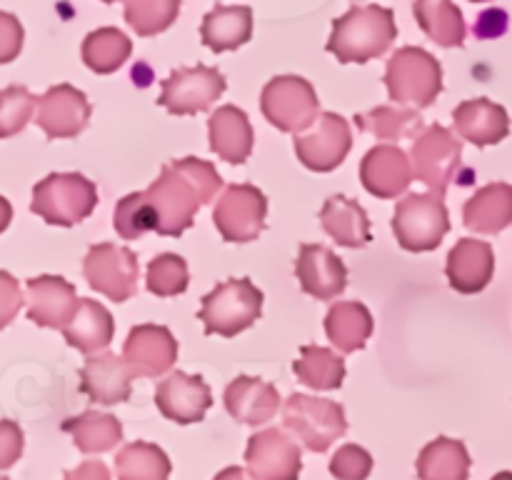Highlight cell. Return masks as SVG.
<instances>
[{
	"instance_id": "1",
	"label": "cell",
	"mask_w": 512,
	"mask_h": 480,
	"mask_svg": "<svg viewBox=\"0 0 512 480\" xmlns=\"http://www.w3.org/2000/svg\"><path fill=\"white\" fill-rule=\"evenodd\" d=\"M220 188L223 178L208 160L183 158L165 163L158 180L143 193L153 230L165 238L183 235L195 223L200 205L210 203Z\"/></svg>"
},
{
	"instance_id": "24",
	"label": "cell",
	"mask_w": 512,
	"mask_h": 480,
	"mask_svg": "<svg viewBox=\"0 0 512 480\" xmlns=\"http://www.w3.org/2000/svg\"><path fill=\"white\" fill-rule=\"evenodd\" d=\"M210 150L218 153L220 160L233 165H243L253 153V125L248 115L235 105H223L208 120Z\"/></svg>"
},
{
	"instance_id": "22",
	"label": "cell",
	"mask_w": 512,
	"mask_h": 480,
	"mask_svg": "<svg viewBox=\"0 0 512 480\" xmlns=\"http://www.w3.org/2000/svg\"><path fill=\"white\" fill-rule=\"evenodd\" d=\"M450 285L458 293L475 295L488 288L495 273V253L493 245L485 240L463 238L453 245L448 253V265H445Z\"/></svg>"
},
{
	"instance_id": "53",
	"label": "cell",
	"mask_w": 512,
	"mask_h": 480,
	"mask_svg": "<svg viewBox=\"0 0 512 480\" xmlns=\"http://www.w3.org/2000/svg\"><path fill=\"white\" fill-rule=\"evenodd\" d=\"M0 480H8V478H3V475H0Z\"/></svg>"
},
{
	"instance_id": "33",
	"label": "cell",
	"mask_w": 512,
	"mask_h": 480,
	"mask_svg": "<svg viewBox=\"0 0 512 480\" xmlns=\"http://www.w3.org/2000/svg\"><path fill=\"white\" fill-rule=\"evenodd\" d=\"M470 455L463 440H430L418 455L420 480H468Z\"/></svg>"
},
{
	"instance_id": "32",
	"label": "cell",
	"mask_w": 512,
	"mask_h": 480,
	"mask_svg": "<svg viewBox=\"0 0 512 480\" xmlns=\"http://www.w3.org/2000/svg\"><path fill=\"white\" fill-rule=\"evenodd\" d=\"M415 20L443 48H460L465 43V20L453 0H415Z\"/></svg>"
},
{
	"instance_id": "6",
	"label": "cell",
	"mask_w": 512,
	"mask_h": 480,
	"mask_svg": "<svg viewBox=\"0 0 512 480\" xmlns=\"http://www.w3.org/2000/svg\"><path fill=\"white\" fill-rule=\"evenodd\" d=\"M450 230L448 208L440 193H410L398 203L393 215V233L400 248L410 253L435 250Z\"/></svg>"
},
{
	"instance_id": "51",
	"label": "cell",
	"mask_w": 512,
	"mask_h": 480,
	"mask_svg": "<svg viewBox=\"0 0 512 480\" xmlns=\"http://www.w3.org/2000/svg\"><path fill=\"white\" fill-rule=\"evenodd\" d=\"M470 3H488V0H470Z\"/></svg>"
},
{
	"instance_id": "23",
	"label": "cell",
	"mask_w": 512,
	"mask_h": 480,
	"mask_svg": "<svg viewBox=\"0 0 512 480\" xmlns=\"http://www.w3.org/2000/svg\"><path fill=\"white\" fill-rule=\"evenodd\" d=\"M453 123L460 138L470 140L478 148L498 145L510 133L508 110L488 98H473L460 103L453 110Z\"/></svg>"
},
{
	"instance_id": "44",
	"label": "cell",
	"mask_w": 512,
	"mask_h": 480,
	"mask_svg": "<svg viewBox=\"0 0 512 480\" xmlns=\"http://www.w3.org/2000/svg\"><path fill=\"white\" fill-rule=\"evenodd\" d=\"M20 308H23V290H20V283L8 270H0V330L13 323Z\"/></svg>"
},
{
	"instance_id": "26",
	"label": "cell",
	"mask_w": 512,
	"mask_h": 480,
	"mask_svg": "<svg viewBox=\"0 0 512 480\" xmlns=\"http://www.w3.org/2000/svg\"><path fill=\"white\" fill-rule=\"evenodd\" d=\"M465 228L473 233L498 235L512 223V185L490 183L480 188L463 208Z\"/></svg>"
},
{
	"instance_id": "39",
	"label": "cell",
	"mask_w": 512,
	"mask_h": 480,
	"mask_svg": "<svg viewBox=\"0 0 512 480\" xmlns=\"http://www.w3.org/2000/svg\"><path fill=\"white\" fill-rule=\"evenodd\" d=\"M148 290L158 298H173V295L185 293L190 283L188 263L175 253H163L150 260L148 265Z\"/></svg>"
},
{
	"instance_id": "5",
	"label": "cell",
	"mask_w": 512,
	"mask_h": 480,
	"mask_svg": "<svg viewBox=\"0 0 512 480\" xmlns=\"http://www.w3.org/2000/svg\"><path fill=\"white\" fill-rule=\"evenodd\" d=\"M98 205V188L80 173H50L33 188L30 210L50 225L83 223Z\"/></svg>"
},
{
	"instance_id": "42",
	"label": "cell",
	"mask_w": 512,
	"mask_h": 480,
	"mask_svg": "<svg viewBox=\"0 0 512 480\" xmlns=\"http://www.w3.org/2000/svg\"><path fill=\"white\" fill-rule=\"evenodd\" d=\"M330 473L338 480H368L373 473V455L360 445H343L330 460Z\"/></svg>"
},
{
	"instance_id": "43",
	"label": "cell",
	"mask_w": 512,
	"mask_h": 480,
	"mask_svg": "<svg viewBox=\"0 0 512 480\" xmlns=\"http://www.w3.org/2000/svg\"><path fill=\"white\" fill-rule=\"evenodd\" d=\"M23 25L13 13L0 10V65L13 63L23 50Z\"/></svg>"
},
{
	"instance_id": "49",
	"label": "cell",
	"mask_w": 512,
	"mask_h": 480,
	"mask_svg": "<svg viewBox=\"0 0 512 480\" xmlns=\"http://www.w3.org/2000/svg\"><path fill=\"white\" fill-rule=\"evenodd\" d=\"M213 480H245V470L238 468V465H230V468L220 470Z\"/></svg>"
},
{
	"instance_id": "12",
	"label": "cell",
	"mask_w": 512,
	"mask_h": 480,
	"mask_svg": "<svg viewBox=\"0 0 512 480\" xmlns=\"http://www.w3.org/2000/svg\"><path fill=\"white\" fill-rule=\"evenodd\" d=\"M225 93V78L218 68L198 65V68H180L163 80V93L158 105L170 115H195L213 108L215 100Z\"/></svg>"
},
{
	"instance_id": "48",
	"label": "cell",
	"mask_w": 512,
	"mask_h": 480,
	"mask_svg": "<svg viewBox=\"0 0 512 480\" xmlns=\"http://www.w3.org/2000/svg\"><path fill=\"white\" fill-rule=\"evenodd\" d=\"M10 220H13V205H10L8 200L0 195V233H3V230H8Z\"/></svg>"
},
{
	"instance_id": "13",
	"label": "cell",
	"mask_w": 512,
	"mask_h": 480,
	"mask_svg": "<svg viewBox=\"0 0 512 480\" xmlns=\"http://www.w3.org/2000/svg\"><path fill=\"white\" fill-rule=\"evenodd\" d=\"M310 128V133L295 135V155L300 163L315 173H330L343 165L353 148L348 120L338 113H320Z\"/></svg>"
},
{
	"instance_id": "45",
	"label": "cell",
	"mask_w": 512,
	"mask_h": 480,
	"mask_svg": "<svg viewBox=\"0 0 512 480\" xmlns=\"http://www.w3.org/2000/svg\"><path fill=\"white\" fill-rule=\"evenodd\" d=\"M23 430L15 420H0V470L13 468L23 455Z\"/></svg>"
},
{
	"instance_id": "52",
	"label": "cell",
	"mask_w": 512,
	"mask_h": 480,
	"mask_svg": "<svg viewBox=\"0 0 512 480\" xmlns=\"http://www.w3.org/2000/svg\"><path fill=\"white\" fill-rule=\"evenodd\" d=\"M103 3H115V0H103Z\"/></svg>"
},
{
	"instance_id": "35",
	"label": "cell",
	"mask_w": 512,
	"mask_h": 480,
	"mask_svg": "<svg viewBox=\"0 0 512 480\" xmlns=\"http://www.w3.org/2000/svg\"><path fill=\"white\" fill-rule=\"evenodd\" d=\"M130 53L133 43L118 28H98L83 40V63L98 75L115 73L130 58Z\"/></svg>"
},
{
	"instance_id": "9",
	"label": "cell",
	"mask_w": 512,
	"mask_h": 480,
	"mask_svg": "<svg viewBox=\"0 0 512 480\" xmlns=\"http://www.w3.org/2000/svg\"><path fill=\"white\" fill-rule=\"evenodd\" d=\"M138 258L130 248L98 243L83 260V275L93 290L115 303H125L138 293Z\"/></svg>"
},
{
	"instance_id": "36",
	"label": "cell",
	"mask_w": 512,
	"mask_h": 480,
	"mask_svg": "<svg viewBox=\"0 0 512 480\" xmlns=\"http://www.w3.org/2000/svg\"><path fill=\"white\" fill-rule=\"evenodd\" d=\"M355 125L365 133H373L383 140L398 138H418L423 130V118L418 108H395V105H380V108L368 110V113L355 115Z\"/></svg>"
},
{
	"instance_id": "8",
	"label": "cell",
	"mask_w": 512,
	"mask_h": 480,
	"mask_svg": "<svg viewBox=\"0 0 512 480\" xmlns=\"http://www.w3.org/2000/svg\"><path fill=\"white\" fill-rule=\"evenodd\" d=\"M265 120L283 133H305L320 115V100L310 80L300 75H278L260 95Z\"/></svg>"
},
{
	"instance_id": "46",
	"label": "cell",
	"mask_w": 512,
	"mask_h": 480,
	"mask_svg": "<svg viewBox=\"0 0 512 480\" xmlns=\"http://www.w3.org/2000/svg\"><path fill=\"white\" fill-rule=\"evenodd\" d=\"M508 30V13L500 8L485 10L478 20H475V35L478 38H495Z\"/></svg>"
},
{
	"instance_id": "17",
	"label": "cell",
	"mask_w": 512,
	"mask_h": 480,
	"mask_svg": "<svg viewBox=\"0 0 512 480\" xmlns=\"http://www.w3.org/2000/svg\"><path fill=\"white\" fill-rule=\"evenodd\" d=\"M155 405L168 420L178 425L198 423L213 405V393L200 375L175 370L155 388Z\"/></svg>"
},
{
	"instance_id": "15",
	"label": "cell",
	"mask_w": 512,
	"mask_h": 480,
	"mask_svg": "<svg viewBox=\"0 0 512 480\" xmlns=\"http://www.w3.org/2000/svg\"><path fill=\"white\" fill-rule=\"evenodd\" d=\"M90 113L93 110H90V103L83 90L63 83L53 85L48 93L40 95L35 123L48 135V140L75 138V135L85 130Z\"/></svg>"
},
{
	"instance_id": "19",
	"label": "cell",
	"mask_w": 512,
	"mask_h": 480,
	"mask_svg": "<svg viewBox=\"0 0 512 480\" xmlns=\"http://www.w3.org/2000/svg\"><path fill=\"white\" fill-rule=\"evenodd\" d=\"M78 305L75 285L60 275H38L28 280V320L40 328L63 330L73 320Z\"/></svg>"
},
{
	"instance_id": "38",
	"label": "cell",
	"mask_w": 512,
	"mask_h": 480,
	"mask_svg": "<svg viewBox=\"0 0 512 480\" xmlns=\"http://www.w3.org/2000/svg\"><path fill=\"white\" fill-rule=\"evenodd\" d=\"M180 0H125V20L140 38H150L178 20Z\"/></svg>"
},
{
	"instance_id": "14",
	"label": "cell",
	"mask_w": 512,
	"mask_h": 480,
	"mask_svg": "<svg viewBox=\"0 0 512 480\" xmlns=\"http://www.w3.org/2000/svg\"><path fill=\"white\" fill-rule=\"evenodd\" d=\"M245 465L253 480H298L303 455L298 443H293L283 430L265 428L250 435Z\"/></svg>"
},
{
	"instance_id": "31",
	"label": "cell",
	"mask_w": 512,
	"mask_h": 480,
	"mask_svg": "<svg viewBox=\"0 0 512 480\" xmlns=\"http://www.w3.org/2000/svg\"><path fill=\"white\" fill-rule=\"evenodd\" d=\"M65 433H70L75 448L80 453H108L123 440V425L115 415L98 413V410H85L75 418L63 423Z\"/></svg>"
},
{
	"instance_id": "21",
	"label": "cell",
	"mask_w": 512,
	"mask_h": 480,
	"mask_svg": "<svg viewBox=\"0 0 512 480\" xmlns=\"http://www.w3.org/2000/svg\"><path fill=\"white\" fill-rule=\"evenodd\" d=\"M133 370L115 353L90 355L80 368V390L93 403L118 405L125 403L133 393Z\"/></svg>"
},
{
	"instance_id": "40",
	"label": "cell",
	"mask_w": 512,
	"mask_h": 480,
	"mask_svg": "<svg viewBox=\"0 0 512 480\" xmlns=\"http://www.w3.org/2000/svg\"><path fill=\"white\" fill-rule=\"evenodd\" d=\"M38 98L23 85H8L0 90V140L18 135L33 120Z\"/></svg>"
},
{
	"instance_id": "27",
	"label": "cell",
	"mask_w": 512,
	"mask_h": 480,
	"mask_svg": "<svg viewBox=\"0 0 512 480\" xmlns=\"http://www.w3.org/2000/svg\"><path fill=\"white\" fill-rule=\"evenodd\" d=\"M320 225L343 248H365L373 240L363 205L345 195H330L320 210Z\"/></svg>"
},
{
	"instance_id": "7",
	"label": "cell",
	"mask_w": 512,
	"mask_h": 480,
	"mask_svg": "<svg viewBox=\"0 0 512 480\" xmlns=\"http://www.w3.org/2000/svg\"><path fill=\"white\" fill-rule=\"evenodd\" d=\"M283 425L298 435L305 448L325 453L348 430L343 405L335 400L313 398V395H290L283 405Z\"/></svg>"
},
{
	"instance_id": "28",
	"label": "cell",
	"mask_w": 512,
	"mask_h": 480,
	"mask_svg": "<svg viewBox=\"0 0 512 480\" xmlns=\"http://www.w3.org/2000/svg\"><path fill=\"white\" fill-rule=\"evenodd\" d=\"M200 38L213 53L240 48L253 38V10L248 5H218L203 18Z\"/></svg>"
},
{
	"instance_id": "10",
	"label": "cell",
	"mask_w": 512,
	"mask_h": 480,
	"mask_svg": "<svg viewBox=\"0 0 512 480\" xmlns=\"http://www.w3.org/2000/svg\"><path fill=\"white\" fill-rule=\"evenodd\" d=\"M460 158H463V145L443 125H430L415 138L413 150H410V163H413V175L423 180L433 193L445 195L448 185L453 183L460 170Z\"/></svg>"
},
{
	"instance_id": "2",
	"label": "cell",
	"mask_w": 512,
	"mask_h": 480,
	"mask_svg": "<svg viewBox=\"0 0 512 480\" xmlns=\"http://www.w3.org/2000/svg\"><path fill=\"white\" fill-rule=\"evenodd\" d=\"M395 38L398 25L393 10L380 5H355L333 23L328 53H333L338 63H368L388 53Z\"/></svg>"
},
{
	"instance_id": "11",
	"label": "cell",
	"mask_w": 512,
	"mask_h": 480,
	"mask_svg": "<svg viewBox=\"0 0 512 480\" xmlns=\"http://www.w3.org/2000/svg\"><path fill=\"white\" fill-rule=\"evenodd\" d=\"M268 200L250 183L228 185L213 208V223L228 243H250L265 230Z\"/></svg>"
},
{
	"instance_id": "4",
	"label": "cell",
	"mask_w": 512,
	"mask_h": 480,
	"mask_svg": "<svg viewBox=\"0 0 512 480\" xmlns=\"http://www.w3.org/2000/svg\"><path fill=\"white\" fill-rule=\"evenodd\" d=\"M385 85L395 105L430 108L443 93V68L428 50L408 45L388 60Z\"/></svg>"
},
{
	"instance_id": "18",
	"label": "cell",
	"mask_w": 512,
	"mask_h": 480,
	"mask_svg": "<svg viewBox=\"0 0 512 480\" xmlns=\"http://www.w3.org/2000/svg\"><path fill=\"white\" fill-rule=\"evenodd\" d=\"M360 180L370 195L393 200L413 183V163L398 145H375L360 163Z\"/></svg>"
},
{
	"instance_id": "41",
	"label": "cell",
	"mask_w": 512,
	"mask_h": 480,
	"mask_svg": "<svg viewBox=\"0 0 512 480\" xmlns=\"http://www.w3.org/2000/svg\"><path fill=\"white\" fill-rule=\"evenodd\" d=\"M113 225L118 230L120 238L138 240L143 238L148 230H153V220H150L148 208H145L143 193H130L115 205Z\"/></svg>"
},
{
	"instance_id": "29",
	"label": "cell",
	"mask_w": 512,
	"mask_h": 480,
	"mask_svg": "<svg viewBox=\"0 0 512 480\" xmlns=\"http://www.w3.org/2000/svg\"><path fill=\"white\" fill-rule=\"evenodd\" d=\"M115 335L113 315L98 300L83 298L73 320L63 328V338L70 348H78L80 353H95V350L108 348Z\"/></svg>"
},
{
	"instance_id": "47",
	"label": "cell",
	"mask_w": 512,
	"mask_h": 480,
	"mask_svg": "<svg viewBox=\"0 0 512 480\" xmlns=\"http://www.w3.org/2000/svg\"><path fill=\"white\" fill-rule=\"evenodd\" d=\"M63 480H110V470L100 460H85L78 468L68 470Z\"/></svg>"
},
{
	"instance_id": "25",
	"label": "cell",
	"mask_w": 512,
	"mask_h": 480,
	"mask_svg": "<svg viewBox=\"0 0 512 480\" xmlns=\"http://www.w3.org/2000/svg\"><path fill=\"white\" fill-rule=\"evenodd\" d=\"M280 405V395L275 385L260 378L240 375L225 388V408L235 420L245 425H263L275 418Z\"/></svg>"
},
{
	"instance_id": "37",
	"label": "cell",
	"mask_w": 512,
	"mask_h": 480,
	"mask_svg": "<svg viewBox=\"0 0 512 480\" xmlns=\"http://www.w3.org/2000/svg\"><path fill=\"white\" fill-rule=\"evenodd\" d=\"M170 460L163 448L153 443H128L115 458V473L118 480H168Z\"/></svg>"
},
{
	"instance_id": "3",
	"label": "cell",
	"mask_w": 512,
	"mask_h": 480,
	"mask_svg": "<svg viewBox=\"0 0 512 480\" xmlns=\"http://www.w3.org/2000/svg\"><path fill=\"white\" fill-rule=\"evenodd\" d=\"M263 313V290L250 278H230L215 285L203 298L198 320H203L205 335L235 338L248 330Z\"/></svg>"
},
{
	"instance_id": "20",
	"label": "cell",
	"mask_w": 512,
	"mask_h": 480,
	"mask_svg": "<svg viewBox=\"0 0 512 480\" xmlns=\"http://www.w3.org/2000/svg\"><path fill=\"white\" fill-rule=\"evenodd\" d=\"M295 275H298L303 293L318 300L338 298L348 285V268H345L343 260L330 248L315 243L300 245Z\"/></svg>"
},
{
	"instance_id": "50",
	"label": "cell",
	"mask_w": 512,
	"mask_h": 480,
	"mask_svg": "<svg viewBox=\"0 0 512 480\" xmlns=\"http://www.w3.org/2000/svg\"><path fill=\"white\" fill-rule=\"evenodd\" d=\"M493 480H512V473H508V470H503V473L493 475Z\"/></svg>"
},
{
	"instance_id": "16",
	"label": "cell",
	"mask_w": 512,
	"mask_h": 480,
	"mask_svg": "<svg viewBox=\"0 0 512 480\" xmlns=\"http://www.w3.org/2000/svg\"><path fill=\"white\" fill-rule=\"evenodd\" d=\"M123 358L135 378H158L178 360V340L165 325H135L123 345Z\"/></svg>"
},
{
	"instance_id": "30",
	"label": "cell",
	"mask_w": 512,
	"mask_h": 480,
	"mask_svg": "<svg viewBox=\"0 0 512 480\" xmlns=\"http://www.w3.org/2000/svg\"><path fill=\"white\" fill-rule=\"evenodd\" d=\"M373 328V315L358 300H343V303L330 305L328 315H325V333L340 353H355V350L365 348Z\"/></svg>"
},
{
	"instance_id": "34",
	"label": "cell",
	"mask_w": 512,
	"mask_h": 480,
	"mask_svg": "<svg viewBox=\"0 0 512 480\" xmlns=\"http://www.w3.org/2000/svg\"><path fill=\"white\" fill-rule=\"evenodd\" d=\"M293 370L300 383L313 390H338L345 380V360L320 345H303Z\"/></svg>"
}]
</instances>
